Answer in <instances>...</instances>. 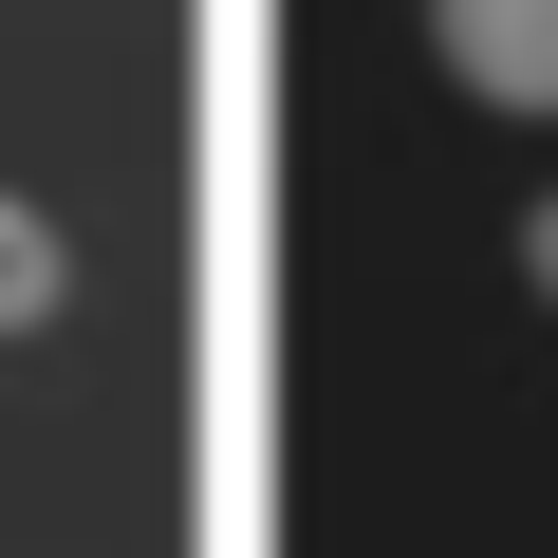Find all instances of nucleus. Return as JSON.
I'll return each instance as SVG.
<instances>
[{"label":"nucleus","mask_w":558,"mask_h":558,"mask_svg":"<svg viewBox=\"0 0 558 558\" xmlns=\"http://www.w3.org/2000/svg\"><path fill=\"white\" fill-rule=\"evenodd\" d=\"M428 38L484 112H558V0H428Z\"/></svg>","instance_id":"1"},{"label":"nucleus","mask_w":558,"mask_h":558,"mask_svg":"<svg viewBox=\"0 0 558 558\" xmlns=\"http://www.w3.org/2000/svg\"><path fill=\"white\" fill-rule=\"evenodd\" d=\"M57 299H75V260H57V223H38L20 186H0V336H38Z\"/></svg>","instance_id":"2"},{"label":"nucleus","mask_w":558,"mask_h":558,"mask_svg":"<svg viewBox=\"0 0 558 558\" xmlns=\"http://www.w3.org/2000/svg\"><path fill=\"white\" fill-rule=\"evenodd\" d=\"M521 260H539V299H558V205H539V223H521Z\"/></svg>","instance_id":"3"}]
</instances>
